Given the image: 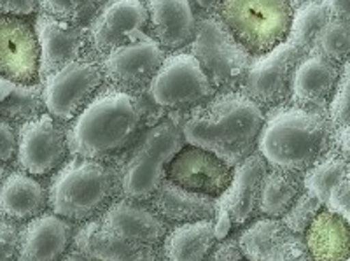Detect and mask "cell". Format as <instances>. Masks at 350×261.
<instances>
[{
	"instance_id": "4dcf8cb0",
	"label": "cell",
	"mask_w": 350,
	"mask_h": 261,
	"mask_svg": "<svg viewBox=\"0 0 350 261\" xmlns=\"http://www.w3.org/2000/svg\"><path fill=\"white\" fill-rule=\"evenodd\" d=\"M312 51L331 60L334 64H347L350 53L349 21L329 18L315 36L312 42Z\"/></svg>"
},
{
	"instance_id": "9a60e30c",
	"label": "cell",
	"mask_w": 350,
	"mask_h": 261,
	"mask_svg": "<svg viewBox=\"0 0 350 261\" xmlns=\"http://www.w3.org/2000/svg\"><path fill=\"white\" fill-rule=\"evenodd\" d=\"M237 244L247 261H314L303 237L291 234L280 219H256L237 235Z\"/></svg>"
},
{
	"instance_id": "2e32d148",
	"label": "cell",
	"mask_w": 350,
	"mask_h": 261,
	"mask_svg": "<svg viewBox=\"0 0 350 261\" xmlns=\"http://www.w3.org/2000/svg\"><path fill=\"white\" fill-rule=\"evenodd\" d=\"M167 179L195 193L217 198L233 179V166L195 146H184L167 169Z\"/></svg>"
},
{
	"instance_id": "ee69618b",
	"label": "cell",
	"mask_w": 350,
	"mask_h": 261,
	"mask_svg": "<svg viewBox=\"0 0 350 261\" xmlns=\"http://www.w3.org/2000/svg\"><path fill=\"white\" fill-rule=\"evenodd\" d=\"M16 86L18 83L8 79V77H4V75H0V103H4L5 100L11 97V93L16 90Z\"/></svg>"
},
{
	"instance_id": "7402d4cb",
	"label": "cell",
	"mask_w": 350,
	"mask_h": 261,
	"mask_svg": "<svg viewBox=\"0 0 350 261\" xmlns=\"http://www.w3.org/2000/svg\"><path fill=\"white\" fill-rule=\"evenodd\" d=\"M72 249L90 261H161L159 245L133 244L100 225L96 219L77 226Z\"/></svg>"
},
{
	"instance_id": "277c9868",
	"label": "cell",
	"mask_w": 350,
	"mask_h": 261,
	"mask_svg": "<svg viewBox=\"0 0 350 261\" xmlns=\"http://www.w3.org/2000/svg\"><path fill=\"white\" fill-rule=\"evenodd\" d=\"M120 195V166L100 160L72 158L53 175L48 209L74 225H83L100 218Z\"/></svg>"
},
{
	"instance_id": "ffe728a7",
	"label": "cell",
	"mask_w": 350,
	"mask_h": 261,
	"mask_svg": "<svg viewBox=\"0 0 350 261\" xmlns=\"http://www.w3.org/2000/svg\"><path fill=\"white\" fill-rule=\"evenodd\" d=\"M267 172V162L258 151L233 166L231 184L215 198V212L230 216L233 228H240L258 214L259 188Z\"/></svg>"
},
{
	"instance_id": "e0dca14e",
	"label": "cell",
	"mask_w": 350,
	"mask_h": 261,
	"mask_svg": "<svg viewBox=\"0 0 350 261\" xmlns=\"http://www.w3.org/2000/svg\"><path fill=\"white\" fill-rule=\"evenodd\" d=\"M33 28L39 42V79L83 58L88 48L86 28L83 25L65 23L39 12Z\"/></svg>"
},
{
	"instance_id": "8d00e7d4",
	"label": "cell",
	"mask_w": 350,
	"mask_h": 261,
	"mask_svg": "<svg viewBox=\"0 0 350 261\" xmlns=\"http://www.w3.org/2000/svg\"><path fill=\"white\" fill-rule=\"evenodd\" d=\"M324 207L329 212L336 214L340 218H343L345 221H349L350 216V177H345L343 181H340L333 190L327 193L326 202Z\"/></svg>"
},
{
	"instance_id": "7c38bea8",
	"label": "cell",
	"mask_w": 350,
	"mask_h": 261,
	"mask_svg": "<svg viewBox=\"0 0 350 261\" xmlns=\"http://www.w3.org/2000/svg\"><path fill=\"white\" fill-rule=\"evenodd\" d=\"M167 58L165 49L151 37H142L112 49L102 58L100 67L109 86L131 95L148 91L152 77Z\"/></svg>"
},
{
	"instance_id": "e575fe53",
	"label": "cell",
	"mask_w": 350,
	"mask_h": 261,
	"mask_svg": "<svg viewBox=\"0 0 350 261\" xmlns=\"http://www.w3.org/2000/svg\"><path fill=\"white\" fill-rule=\"evenodd\" d=\"M327 119L333 128H349L350 123V79H349V64L343 65V72L340 75L338 84L334 88L327 103Z\"/></svg>"
},
{
	"instance_id": "8992f818",
	"label": "cell",
	"mask_w": 350,
	"mask_h": 261,
	"mask_svg": "<svg viewBox=\"0 0 350 261\" xmlns=\"http://www.w3.org/2000/svg\"><path fill=\"white\" fill-rule=\"evenodd\" d=\"M287 0H223L217 14L252 56H261L287 39L293 21Z\"/></svg>"
},
{
	"instance_id": "d590c367",
	"label": "cell",
	"mask_w": 350,
	"mask_h": 261,
	"mask_svg": "<svg viewBox=\"0 0 350 261\" xmlns=\"http://www.w3.org/2000/svg\"><path fill=\"white\" fill-rule=\"evenodd\" d=\"M0 261H20V225L0 219Z\"/></svg>"
},
{
	"instance_id": "d6986e66",
	"label": "cell",
	"mask_w": 350,
	"mask_h": 261,
	"mask_svg": "<svg viewBox=\"0 0 350 261\" xmlns=\"http://www.w3.org/2000/svg\"><path fill=\"white\" fill-rule=\"evenodd\" d=\"M96 221L111 234L142 245H161L170 229L168 223L151 207L123 197L116 198Z\"/></svg>"
},
{
	"instance_id": "7a4b0ae2",
	"label": "cell",
	"mask_w": 350,
	"mask_h": 261,
	"mask_svg": "<svg viewBox=\"0 0 350 261\" xmlns=\"http://www.w3.org/2000/svg\"><path fill=\"white\" fill-rule=\"evenodd\" d=\"M144 112L137 95L112 86L98 90L65 130L68 155L100 162L120 155L139 135Z\"/></svg>"
},
{
	"instance_id": "4fadbf2b",
	"label": "cell",
	"mask_w": 350,
	"mask_h": 261,
	"mask_svg": "<svg viewBox=\"0 0 350 261\" xmlns=\"http://www.w3.org/2000/svg\"><path fill=\"white\" fill-rule=\"evenodd\" d=\"M146 27L148 9L144 0H107L88 23V48L105 56L112 49L135 40L137 34Z\"/></svg>"
},
{
	"instance_id": "f35d334b",
	"label": "cell",
	"mask_w": 350,
	"mask_h": 261,
	"mask_svg": "<svg viewBox=\"0 0 350 261\" xmlns=\"http://www.w3.org/2000/svg\"><path fill=\"white\" fill-rule=\"evenodd\" d=\"M203 261H243L239 244H237V235H233V237L228 235L223 240L215 242L211 253L205 256Z\"/></svg>"
},
{
	"instance_id": "ab89813d",
	"label": "cell",
	"mask_w": 350,
	"mask_h": 261,
	"mask_svg": "<svg viewBox=\"0 0 350 261\" xmlns=\"http://www.w3.org/2000/svg\"><path fill=\"white\" fill-rule=\"evenodd\" d=\"M37 0H0V14L28 16L36 12Z\"/></svg>"
},
{
	"instance_id": "60d3db41",
	"label": "cell",
	"mask_w": 350,
	"mask_h": 261,
	"mask_svg": "<svg viewBox=\"0 0 350 261\" xmlns=\"http://www.w3.org/2000/svg\"><path fill=\"white\" fill-rule=\"evenodd\" d=\"M326 9L327 16L333 20L349 21L350 16V0H319Z\"/></svg>"
},
{
	"instance_id": "484cf974",
	"label": "cell",
	"mask_w": 350,
	"mask_h": 261,
	"mask_svg": "<svg viewBox=\"0 0 350 261\" xmlns=\"http://www.w3.org/2000/svg\"><path fill=\"white\" fill-rule=\"evenodd\" d=\"M314 261H347L350 256L349 221L323 209L303 235Z\"/></svg>"
},
{
	"instance_id": "f1b7e54d",
	"label": "cell",
	"mask_w": 350,
	"mask_h": 261,
	"mask_svg": "<svg viewBox=\"0 0 350 261\" xmlns=\"http://www.w3.org/2000/svg\"><path fill=\"white\" fill-rule=\"evenodd\" d=\"M349 160L342 158L334 151H329L326 156L319 160L314 166L303 174V190L314 195L319 202H326V197L340 181L350 177Z\"/></svg>"
},
{
	"instance_id": "d6a6232c",
	"label": "cell",
	"mask_w": 350,
	"mask_h": 261,
	"mask_svg": "<svg viewBox=\"0 0 350 261\" xmlns=\"http://www.w3.org/2000/svg\"><path fill=\"white\" fill-rule=\"evenodd\" d=\"M327 20L329 16H327L326 9L319 0H314V2H308V4H303L295 9L289 34L312 46L317 32Z\"/></svg>"
},
{
	"instance_id": "74e56055",
	"label": "cell",
	"mask_w": 350,
	"mask_h": 261,
	"mask_svg": "<svg viewBox=\"0 0 350 261\" xmlns=\"http://www.w3.org/2000/svg\"><path fill=\"white\" fill-rule=\"evenodd\" d=\"M18 147V128L0 119V165L14 162Z\"/></svg>"
},
{
	"instance_id": "4316f807",
	"label": "cell",
	"mask_w": 350,
	"mask_h": 261,
	"mask_svg": "<svg viewBox=\"0 0 350 261\" xmlns=\"http://www.w3.org/2000/svg\"><path fill=\"white\" fill-rule=\"evenodd\" d=\"M212 219L175 225L161 242L165 261H203L215 244Z\"/></svg>"
},
{
	"instance_id": "9c48e42d",
	"label": "cell",
	"mask_w": 350,
	"mask_h": 261,
	"mask_svg": "<svg viewBox=\"0 0 350 261\" xmlns=\"http://www.w3.org/2000/svg\"><path fill=\"white\" fill-rule=\"evenodd\" d=\"M104 83L100 62L76 60L42 79L44 109L58 123H70Z\"/></svg>"
},
{
	"instance_id": "cb8c5ba5",
	"label": "cell",
	"mask_w": 350,
	"mask_h": 261,
	"mask_svg": "<svg viewBox=\"0 0 350 261\" xmlns=\"http://www.w3.org/2000/svg\"><path fill=\"white\" fill-rule=\"evenodd\" d=\"M48 209V188L21 171L9 172L0 184V219L25 225Z\"/></svg>"
},
{
	"instance_id": "f6af8a7d",
	"label": "cell",
	"mask_w": 350,
	"mask_h": 261,
	"mask_svg": "<svg viewBox=\"0 0 350 261\" xmlns=\"http://www.w3.org/2000/svg\"><path fill=\"white\" fill-rule=\"evenodd\" d=\"M60 261H90V260H88L86 256H83L81 253H77L76 249H72L70 247V251H68V253L65 254Z\"/></svg>"
},
{
	"instance_id": "6da1fadb",
	"label": "cell",
	"mask_w": 350,
	"mask_h": 261,
	"mask_svg": "<svg viewBox=\"0 0 350 261\" xmlns=\"http://www.w3.org/2000/svg\"><path fill=\"white\" fill-rule=\"evenodd\" d=\"M265 123V109L240 90L221 91L193 107L180 125L187 146L205 149L230 166L252 155Z\"/></svg>"
},
{
	"instance_id": "8fae6325",
	"label": "cell",
	"mask_w": 350,
	"mask_h": 261,
	"mask_svg": "<svg viewBox=\"0 0 350 261\" xmlns=\"http://www.w3.org/2000/svg\"><path fill=\"white\" fill-rule=\"evenodd\" d=\"M68 156L67 132L48 112L18 127V169L32 177L55 174Z\"/></svg>"
},
{
	"instance_id": "5bb4252c",
	"label": "cell",
	"mask_w": 350,
	"mask_h": 261,
	"mask_svg": "<svg viewBox=\"0 0 350 261\" xmlns=\"http://www.w3.org/2000/svg\"><path fill=\"white\" fill-rule=\"evenodd\" d=\"M0 75L20 84L39 79V42L28 18L0 14Z\"/></svg>"
},
{
	"instance_id": "52a82bcc",
	"label": "cell",
	"mask_w": 350,
	"mask_h": 261,
	"mask_svg": "<svg viewBox=\"0 0 350 261\" xmlns=\"http://www.w3.org/2000/svg\"><path fill=\"white\" fill-rule=\"evenodd\" d=\"M189 53L198 60L215 90H240L256 56L233 37L217 14L196 20Z\"/></svg>"
},
{
	"instance_id": "836d02e7",
	"label": "cell",
	"mask_w": 350,
	"mask_h": 261,
	"mask_svg": "<svg viewBox=\"0 0 350 261\" xmlns=\"http://www.w3.org/2000/svg\"><path fill=\"white\" fill-rule=\"evenodd\" d=\"M323 209V203L319 202L314 195H310L308 191L303 190L301 195H299L295 202L291 203L289 209L282 214L280 223L289 229L291 234L303 237L306 228L310 226V223L314 221L315 216H317Z\"/></svg>"
},
{
	"instance_id": "ba28073f",
	"label": "cell",
	"mask_w": 350,
	"mask_h": 261,
	"mask_svg": "<svg viewBox=\"0 0 350 261\" xmlns=\"http://www.w3.org/2000/svg\"><path fill=\"white\" fill-rule=\"evenodd\" d=\"M310 51V44L289 34L277 48L256 56L240 91L262 109L282 105L289 100L291 79L296 67Z\"/></svg>"
},
{
	"instance_id": "603a6c76",
	"label": "cell",
	"mask_w": 350,
	"mask_h": 261,
	"mask_svg": "<svg viewBox=\"0 0 350 261\" xmlns=\"http://www.w3.org/2000/svg\"><path fill=\"white\" fill-rule=\"evenodd\" d=\"M148 9L151 39L165 51H180L189 46L196 28V16L189 0H144Z\"/></svg>"
},
{
	"instance_id": "30bf717a",
	"label": "cell",
	"mask_w": 350,
	"mask_h": 261,
	"mask_svg": "<svg viewBox=\"0 0 350 261\" xmlns=\"http://www.w3.org/2000/svg\"><path fill=\"white\" fill-rule=\"evenodd\" d=\"M152 102L165 109L196 107L215 95V88L189 51H175L163 60L148 88Z\"/></svg>"
},
{
	"instance_id": "7dc6e473",
	"label": "cell",
	"mask_w": 350,
	"mask_h": 261,
	"mask_svg": "<svg viewBox=\"0 0 350 261\" xmlns=\"http://www.w3.org/2000/svg\"><path fill=\"white\" fill-rule=\"evenodd\" d=\"M8 174H9L8 166H5V165H0V184H2V181H4L5 175H8Z\"/></svg>"
},
{
	"instance_id": "f546056e",
	"label": "cell",
	"mask_w": 350,
	"mask_h": 261,
	"mask_svg": "<svg viewBox=\"0 0 350 261\" xmlns=\"http://www.w3.org/2000/svg\"><path fill=\"white\" fill-rule=\"evenodd\" d=\"M42 86L39 83L20 84L12 91L4 103H0V119L9 121L14 127H20L30 119L44 114Z\"/></svg>"
},
{
	"instance_id": "681fc988",
	"label": "cell",
	"mask_w": 350,
	"mask_h": 261,
	"mask_svg": "<svg viewBox=\"0 0 350 261\" xmlns=\"http://www.w3.org/2000/svg\"><path fill=\"white\" fill-rule=\"evenodd\" d=\"M347 261H349V260H347Z\"/></svg>"
},
{
	"instance_id": "44dd1931",
	"label": "cell",
	"mask_w": 350,
	"mask_h": 261,
	"mask_svg": "<svg viewBox=\"0 0 350 261\" xmlns=\"http://www.w3.org/2000/svg\"><path fill=\"white\" fill-rule=\"evenodd\" d=\"M76 225L51 210L20 228V261H60L70 251Z\"/></svg>"
},
{
	"instance_id": "d4e9b609",
	"label": "cell",
	"mask_w": 350,
	"mask_h": 261,
	"mask_svg": "<svg viewBox=\"0 0 350 261\" xmlns=\"http://www.w3.org/2000/svg\"><path fill=\"white\" fill-rule=\"evenodd\" d=\"M148 202L159 218L174 225L214 219L215 216V198L177 186L168 179L161 181Z\"/></svg>"
},
{
	"instance_id": "3957f363",
	"label": "cell",
	"mask_w": 350,
	"mask_h": 261,
	"mask_svg": "<svg viewBox=\"0 0 350 261\" xmlns=\"http://www.w3.org/2000/svg\"><path fill=\"white\" fill-rule=\"evenodd\" d=\"M333 132L324 112L282 103L265 114L256 149L271 169L305 174L331 151Z\"/></svg>"
},
{
	"instance_id": "7bdbcfd3",
	"label": "cell",
	"mask_w": 350,
	"mask_h": 261,
	"mask_svg": "<svg viewBox=\"0 0 350 261\" xmlns=\"http://www.w3.org/2000/svg\"><path fill=\"white\" fill-rule=\"evenodd\" d=\"M189 2H191V5H196L200 11L205 12V14H215L223 0H189Z\"/></svg>"
},
{
	"instance_id": "bcb514c9",
	"label": "cell",
	"mask_w": 350,
	"mask_h": 261,
	"mask_svg": "<svg viewBox=\"0 0 350 261\" xmlns=\"http://www.w3.org/2000/svg\"><path fill=\"white\" fill-rule=\"evenodd\" d=\"M287 2H289L291 8L296 9V8H299V5H303V4H308V2H314V0H287Z\"/></svg>"
},
{
	"instance_id": "83f0119b",
	"label": "cell",
	"mask_w": 350,
	"mask_h": 261,
	"mask_svg": "<svg viewBox=\"0 0 350 261\" xmlns=\"http://www.w3.org/2000/svg\"><path fill=\"white\" fill-rule=\"evenodd\" d=\"M303 191V174L271 169L265 174L259 188L258 212L265 218L280 219Z\"/></svg>"
},
{
	"instance_id": "5b68a950",
	"label": "cell",
	"mask_w": 350,
	"mask_h": 261,
	"mask_svg": "<svg viewBox=\"0 0 350 261\" xmlns=\"http://www.w3.org/2000/svg\"><path fill=\"white\" fill-rule=\"evenodd\" d=\"M186 146L180 127L172 119L156 123L140 135L126 162L120 166L121 197L148 202L156 188L167 179V169Z\"/></svg>"
},
{
	"instance_id": "b9f144b4",
	"label": "cell",
	"mask_w": 350,
	"mask_h": 261,
	"mask_svg": "<svg viewBox=\"0 0 350 261\" xmlns=\"http://www.w3.org/2000/svg\"><path fill=\"white\" fill-rule=\"evenodd\" d=\"M349 128H334L333 132V144H331V151H334L336 155L342 158H350V147H349Z\"/></svg>"
},
{
	"instance_id": "1f68e13d",
	"label": "cell",
	"mask_w": 350,
	"mask_h": 261,
	"mask_svg": "<svg viewBox=\"0 0 350 261\" xmlns=\"http://www.w3.org/2000/svg\"><path fill=\"white\" fill-rule=\"evenodd\" d=\"M107 0H37L40 12L72 25L90 21Z\"/></svg>"
},
{
	"instance_id": "c3c4849f",
	"label": "cell",
	"mask_w": 350,
	"mask_h": 261,
	"mask_svg": "<svg viewBox=\"0 0 350 261\" xmlns=\"http://www.w3.org/2000/svg\"><path fill=\"white\" fill-rule=\"evenodd\" d=\"M243 261H247V260H243Z\"/></svg>"
},
{
	"instance_id": "ac0fdd59",
	"label": "cell",
	"mask_w": 350,
	"mask_h": 261,
	"mask_svg": "<svg viewBox=\"0 0 350 261\" xmlns=\"http://www.w3.org/2000/svg\"><path fill=\"white\" fill-rule=\"evenodd\" d=\"M343 65L334 64L314 51L308 53L299 62L293 74V79H291V105L326 114L327 103H329L334 88L338 84Z\"/></svg>"
}]
</instances>
